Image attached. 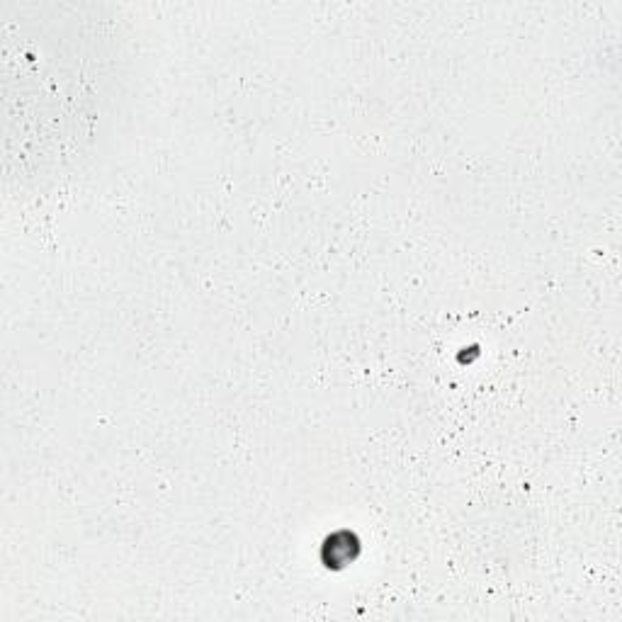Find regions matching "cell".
I'll return each mask as SVG.
<instances>
[{
	"label": "cell",
	"mask_w": 622,
	"mask_h": 622,
	"mask_svg": "<svg viewBox=\"0 0 622 622\" xmlns=\"http://www.w3.org/2000/svg\"><path fill=\"white\" fill-rule=\"evenodd\" d=\"M360 557V537L350 530H336L321 545V562L326 569L341 571Z\"/></svg>",
	"instance_id": "6da1fadb"
}]
</instances>
